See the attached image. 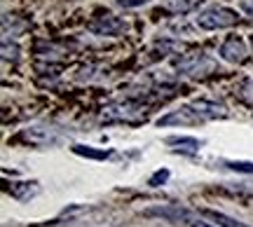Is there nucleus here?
<instances>
[{"mask_svg":"<svg viewBox=\"0 0 253 227\" xmlns=\"http://www.w3.org/2000/svg\"><path fill=\"white\" fill-rule=\"evenodd\" d=\"M73 152L75 154H82V157H89V159H108L110 150H94L89 146H73Z\"/></svg>","mask_w":253,"mask_h":227,"instance_id":"9","label":"nucleus"},{"mask_svg":"<svg viewBox=\"0 0 253 227\" xmlns=\"http://www.w3.org/2000/svg\"><path fill=\"white\" fill-rule=\"evenodd\" d=\"M148 0H120V5L125 9H129V7H141V5H145Z\"/></svg>","mask_w":253,"mask_h":227,"instance_id":"13","label":"nucleus"},{"mask_svg":"<svg viewBox=\"0 0 253 227\" xmlns=\"http://www.w3.org/2000/svg\"><path fill=\"white\" fill-rule=\"evenodd\" d=\"M251 42H253V38H251Z\"/></svg>","mask_w":253,"mask_h":227,"instance_id":"17","label":"nucleus"},{"mask_svg":"<svg viewBox=\"0 0 253 227\" xmlns=\"http://www.w3.org/2000/svg\"><path fill=\"white\" fill-rule=\"evenodd\" d=\"M167 178H169V171H157L153 176V178H150V185H157V183H164L167 181Z\"/></svg>","mask_w":253,"mask_h":227,"instance_id":"14","label":"nucleus"},{"mask_svg":"<svg viewBox=\"0 0 253 227\" xmlns=\"http://www.w3.org/2000/svg\"><path fill=\"white\" fill-rule=\"evenodd\" d=\"M141 117H145V113L136 103H115L103 113V122H138Z\"/></svg>","mask_w":253,"mask_h":227,"instance_id":"4","label":"nucleus"},{"mask_svg":"<svg viewBox=\"0 0 253 227\" xmlns=\"http://www.w3.org/2000/svg\"><path fill=\"white\" fill-rule=\"evenodd\" d=\"M239 17H237L235 9L223 7V5H211V7H204L195 17V24L204 31H218V28H230L235 26Z\"/></svg>","mask_w":253,"mask_h":227,"instance_id":"2","label":"nucleus"},{"mask_svg":"<svg viewBox=\"0 0 253 227\" xmlns=\"http://www.w3.org/2000/svg\"><path fill=\"white\" fill-rule=\"evenodd\" d=\"M197 5V0H164V7L171 9V12H188V9H192Z\"/></svg>","mask_w":253,"mask_h":227,"instance_id":"10","label":"nucleus"},{"mask_svg":"<svg viewBox=\"0 0 253 227\" xmlns=\"http://www.w3.org/2000/svg\"><path fill=\"white\" fill-rule=\"evenodd\" d=\"M169 146H185V150H197L199 148V141L197 138H190V136H171L167 138Z\"/></svg>","mask_w":253,"mask_h":227,"instance_id":"11","label":"nucleus"},{"mask_svg":"<svg viewBox=\"0 0 253 227\" xmlns=\"http://www.w3.org/2000/svg\"><path fill=\"white\" fill-rule=\"evenodd\" d=\"M242 5H244V9L253 17V5H251V2H244V0H242Z\"/></svg>","mask_w":253,"mask_h":227,"instance_id":"16","label":"nucleus"},{"mask_svg":"<svg viewBox=\"0 0 253 227\" xmlns=\"http://www.w3.org/2000/svg\"><path fill=\"white\" fill-rule=\"evenodd\" d=\"M249 52L242 38H227L225 42L220 45V59L227 64H244Z\"/></svg>","mask_w":253,"mask_h":227,"instance_id":"6","label":"nucleus"},{"mask_svg":"<svg viewBox=\"0 0 253 227\" xmlns=\"http://www.w3.org/2000/svg\"><path fill=\"white\" fill-rule=\"evenodd\" d=\"M24 138L31 141V143H52L56 136L52 134V129L47 127H31L24 131Z\"/></svg>","mask_w":253,"mask_h":227,"instance_id":"7","label":"nucleus"},{"mask_svg":"<svg viewBox=\"0 0 253 227\" xmlns=\"http://www.w3.org/2000/svg\"><path fill=\"white\" fill-rule=\"evenodd\" d=\"M202 216H204V218H211L218 227H249V225H244V223H239V220L225 216V213H218V211H209L207 209V211H202Z\"/></svg>","mask_w":253,"mask_h":227,"instance_id":"8","label":"nucleus"},{"mask_svg":"<svg viewBox=\"0 0 253 227\" xmlns=\"http://www.w3.org/2000/svg\"><path fill=\"white\" fill-rule=\"evenodd\" d=\"M216 117H227L225 106H220L216 101L199 99L192 101L188 106H181L178 110H173L169 115L157 119V127H171V124H197V122H207V119Z\"/></svg>","mask_w":253,"mask_h":227,"instance_id":"1","label":"nucleus"},{"mask_svg":"<svg viewBox=\"0 0 253 227\" xmlns=\"http://www.w3.org/2000/svg\"><path fill=\"white\" fill-rule=\"evenodd\" d=\"M126 21H122L115 14H101L89 24V31L96 36H122L126 33Z\"/></svg>","mask_w":253,"mask_h":227,"instance_id":"5","label":"nucleus"},{"mask_svg":"<svg viewBox=\"0 0 253 227\" xmlns=\"http://www.w3.org/2000/svg\"><path fill=\"white\" fill-rule=\"evenodd\" d=\"M244 99L253 103V80L246 82V87H244Z\"/></svg>","mask_w":253,"mask_h":227,"instance_id":"15","label":"nucleus"},{"mask_svg":"<svg viewBox=\"0 0 253 227\" xmlns=\"http://www.w3.org/2000/svg\"><path fill=\"white\" fill-rule=\"evenodd\" d=\"M213 66L216 64L204 52H190V54H185L183 59L176 61V68L185 75H207L213 71Z\"/></svg>","mask_w":253,"mask_h":227,"instance_id":"3","label":"nucleus"},{"mask_svg":"<svg viewBox=\"0 0 253 227\" xmlns=\"http://www.w3.org/2000/svg\"><path fill=\"white\" fill-rule=\"evenodd\" d=\"M225 166L230 169V171H237V173H249V176H253V162H225Z\"/></svg>","mask_w":253,"mask_h":227,"instance_id":"12","label":"nucleus"}]
</instances>
